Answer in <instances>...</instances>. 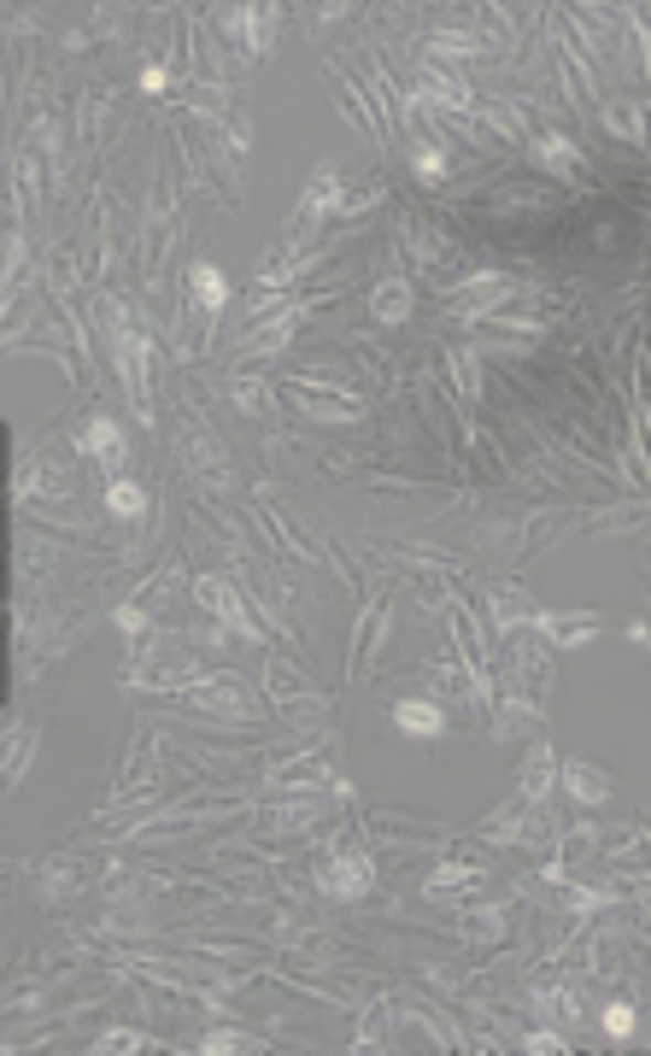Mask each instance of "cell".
<instances>
[{"mask_svg":"<svg viewBox=\"0 0 651 1056\" xmlns=\"http://www.w3.org/2000/svg\"><path fill=\"white\" fill-rule=\"evenodd\" d=\"M147 1039H141V1033L136 1027H111V1033H100V1039H95V1050L100 1056H118V1050H141Z\"/></svg>","mask_w":651,"mask_h":1056,"instance_id":"31","label":"cell"},{"mask_svg":"<svg viewBox=\"0 0 651 1056\" xmlns=\"http://www.w3.org/2000/svg\"><path fill=\"white\" fill-rule=\"evenodd\" d=\"M534 628H541L557 652H575V646H587L593 634H599V617H593V610H575V617H552V610H541Z\"/></svg>","mask_w":651,"mask_h":1056,"instance_id":"10","label":"cell"},{"mask_svg":"<svg viewBox=\"0 0 651 1056\" xmlns=\"http://www.w3.org/2000/svg\"><path fill=\"white\" fill-rule=\"evenodd\" d=\"M329 212H341V171H334V164H323V171L306 182V200H300V217H294V224H318Z\"/></svg>","mask_w":651,"mask_h":1056,"instance_id":"11","label":"cell"},{"mask_svg":"<svg viewBox=\"0 0 651 1056\" xmlns=\"http://www.w3.org/2000/svg\"><path fill=\"white\" fill-rule=\"evenodd\" d=\"M300 318H306V306H288V311H276V323L253 329V341L241 346V359H258V352H282V346H288V335H294V329H300Z\"/></svg>","mask_w":651,"mask_h":1056,"instance_id":"14","label":"cell"},{"mask_svg":"<svg viewBox=\"0 0 651 1056\" xmlns=\"http://www.w3.org/2000/svg\"><path fill=\"white\" fill-rule=\"evenodd\" d=\"M599 1022H605V1033H610V1039H634V1027H640V1015H634V1004H605V1015H599Z\"/></svg>","mask_w":651,"mask_h":1056,"instance_id":"25","label":"cell"},{"mask_svg":"<svg viewBox=\"0 0 651 1056\" xmlns=\"http://www.w3.org/2000/svg\"><path fill=\"white\" fill-rule=\"evenodd\" d=\"M523 1050L529 1056H552V1050H575L564 1033H552V1027H534V1033H523Z\"/></svg>","mask_w":651,"mask_h":1056,"instance_id":"32","label":"cell"},{"mask_svg":"<svg viewBox=\"0 0 651 1056\" xmlns=\"http://www.w3.org/2000/svg\"><path fill=\"white\" fill-rule=\"evenodd\" d=\"M476 113L488 118V124L499 129V136H523V113H516L511 100H488V106H476Z\"/></svg>","mask_w":651,"mask_h":1056,"instance_id":"24","label":"cell"},{"mask_svg":"<svg viewBox=\"0 0 651 1056\" xmlns=\"http://www.w3.org/2000/svg\"><path fill=\"white\" fill-rule=\"evenodd\" d=\"M118 628H124V634H147V628H153V617H147V605H124V610H118Z\"/></svg>","mask_w":651,"mask_h":1056,"instance_id":"34","label":"cell"},{"mask_svg":"<svg viewBox=\"0 0 651 1056\" xmlns=\"http://www.w3.org/2000/svg\"><path fill=\"white\" fill-rule=\"evenodd\" d=\"M412 164H417V177H423V182H440V177H446V147H440V141H417Z\"/></svg>","mask_w":651,"mask_h":1056,"instance_id":"26","label":"cell"},{"mask_svg":"<svg viewBox=\"0 0 651 1056\" xmlns=\"http://www.w3.org/2000/svg\"><path fill=\"white\" fill-rule=\"evenodd\" d=\"M194 605L212 610V617H217L223 628H235L241 640H265V628L253 622V610H247V599H241V587H235L230 576H200V582H194Z\"/></svg>","mask_w":651,"mask_h":1056,"instance_id":"2","label":"cell"},{"mask_svg":"<svg viewBox=\"0 0 651 1056\" xmlns=\"http://www.w3.org/2000/svg\"><path fill=\"white\" fill-rule=\"evenodd\" d=\"M235 405H241V412H265V382H258V376H241V382H235Z\"/></svg>","mask_w":651,"mask_h":1056,"instance_id":"33","label":"cell"},{"mask_svg":"<svg viewBox=\"0 0 651 1056\" xmlns=\"http://www.w3.org/2000/svg\"><path fill=\"white\" fill-rule=\"evenodd\" d=\"M534 159H541L546 171H557V177L581 171V147H575L569 136H534Z\"/></svg>","mask_w":651,"mask_h":1056,"instance_id":"17","label":"cell"},{"mask_svg":"<svg viewBox=\"0 0 651 1056\" xmlns=\"http://www.w3.org/2000/svg\"><path fill=\"white\" fill-rule=\"evenodd\" d=\"M77 447L100 458V465H106V481H118V476H124V452H129V447H124V429H118L111 417H88L83 429H77Z\"/></svg>","mask_w":651,"mask_h":1056,"instance_id":"5","label":"cell"},{"mask_svg":"<svg viewBox=\"0 0 651 1056\" xmlns=\"http://www.w3.org/2000/svg\"><path fill=\"white\" fill-rule=\"evenodd\" d=\"M534 1015H541V1022L552 1027V1022H575V998L564 992V986H546V992H534Z\"/></svg>","mask_w":651,"mask_h":1056,"instance_id":"23","label":"cell"},{"mask_svg":"<svg viewBox=\"0 0 651 1056\" xmlns=\"http://www.w3.org/2000/svg\"><path fill=\"white\" fill-rule=\"evenodd\" d=\"M270 781L282 787V792H323V787H329V764H318V757H300L294 769H270Z\"/></svg>","mask_w":651,"mask_h":1056,"instance_id":"19","label":"cell"},{"mask_svg":"<svg viewBox=\"0 0 651 1056\" xmlns=\"http://www.w3.org/2000/svg\"><path fill=\"white\" fill-rule=\"evenodd\" d=\"M552 781H557V757H552V746H534L529 764H523V799H529V804H546Z\"/></svg>","mask_w":651,"mask_h":1056,"instance_id":"15","label":"cell"},{"mask_svg":"<svg viewBox=\"0 0 651 1056\" xmlns=\"http://www.w3.org/2000/svg\"><path fill=\"white\" fill-rule=\"evenodd\" d=\"M318 817H323V804H318V799H282V804H276L270 817H265V828H270V833H306Z\"/></svg>","mask_w":651,"mask_h":1056,"instance_id":"18","label":"cell"},{"mask_svg":"<svg viewBox=\"0 0 651 1056\" xmlns=\"http://www.w3.org/2000/svg\"><path fill=\"white\" fill-rule=\"evenodd\" d=\"M106 511H111V516H141V511H147V493H141L129 476H118V481H106Z\"/></svg>","mask_w":651,"mask_h":1056,"instance_id":"21","label":"cell"},{"mask_svg":"<svg viewBox=\"0 0 651 1056\" xmlns=\"http://www.w3.org/2000/svg\"><path fill=\"white\" fill-rule=\"evenodd\" d=\"M164 83H171V71H164V65H147V71H141V88H147V95H159Z\"/></svg>","mask_w":651,"mask_h":1056,"instance_id":"35","label":"cell"},{"mask_svg":"<svg viewBox=\"0 0 651 1056\" xmlns=\"http://www.w3.org/2000/svg\"><path fill=\"white\" fill-rule=\"evenodd\" d=\"M458 934H463V939H499V934H505V921H499L493 910H470V916L458 921Z\"/></svg>","mask_w":651,"mask_h":1056,"instance_id":"28","label":"cell"},{"mask_svg":"<svg viewBox=\"0 0 651 1056\" xmlns=\"http://www.w3.org/2000/svg\"><path fill=\"white\" fill-rule=\"evenodd\" d=\"M189 704H200V711H212V716H230V722H253V698L230 675H206L200 687H189Z\"/></svg>","mask_w":651,"mask_h":1056,"instance_id":"3","label":"cell"},{"mask_svg":"<svg viewBox=\"0 0 651 1056\" xmlns=\"http://www.w3.org/2000/svg\"><path fill=\"white\" fill-rule=\"evenodd\" d=\"M488 610H493V628H499V634H511V628H534V622H541V605H534L523 587H493Z\"/></svg>","mask_w":651,"mask_h":1056,"instance_id":"9","label":"cell"},{"mask_svg":"<svg viewBox=\"0 0 651 1056\" xmlns=\"http://www.w3.org/2000/svg\"><path fill=\"white\" fill-rule=\"evenodd\" d=\"M564 787L575 804H605L610 799V775H599L593 764H564Z\"/></svg>","mask_w":651,"mask_h":1056,"instance_id":"16","label":"cell"},{"mask_svg":"<svg viewBox=\"0 0 651 1056\" xmlns=\"http://www.w3.org/2000/svg\"><path fill=\"white\" fill-rule=\"evenodd\" d=\"M481 886V868H463V863H440L429 881H423V893L429 898H446V893H476Z\"/></svg>","mask_w":651,"mask_h":1056,"instance_id":"20","label":"cell"},{"mask_svg":"<svg viewBox=\"0 0 651 1056\" xmlns=\"http://www.w3.org/2000/svg\"><path fill=\"white\" fill-rule=\"evenodd\" d=\"M265 693H270L276 704H323V693L311 687V681L294 670V663H282V658H276L270 670H265Z\"/></svg>","mask_w":651,"mask_h":1056,"instance_id":"13","label":"cell"},{"mask_svg":"<svg viewBox=\"0 0 651 1056\" xmlns=\"http://www.w3.org/2000/svg\"><path fill=\"white\" fill-rule=\"evenodd\" d=\"M405 241H412V247H405V253H412V258H423V265H435V258L446 253V247H440V235H435V230H417V224H405Z\"/></svg>","mask_w":651,"mask_h":1056,"instance_id":"30","label":"cell"},{"mask_svg":"<svg viewBox=\"0 0 651 1056\" xmlns=\"http://www.w3.org/2000/svg\"><path fill=\"white\" fill-rule=\"evenodd\" d=\"M370 881H376V863H370V851L359 845H346V851H329V857L318 863V893L323 898H364L370 893Z\"/></svg>","mask_w":651,"mask_h":1056,"instance_id":"1","label":"cell"},{"mask_svg":"<svg viewBox=\"0 0 651 1056\" xmlns=\"http://www.w3.org/2000/svg\"><path fill=\"white\" fill-rule=\"evenodd\" d=\"M516 300V288H511V276H476V282H463L458 294H452V318H488V311H499V306H511Z\"/></svg>","mask_w":651,"mask_h":1056,"instance_id":"4","label":"cell"},{"mask_svg":"<svg viewBox=\"0 0 651 1056\" xmlns=\"http://www.w3.org/2000/svg\"><path fill=\"white\" fill-rule=\"evenodd\" d=\"M200 1050L206 1056H241V1050H258L253 1033H241V1027H212L206 1039H200Z\"/></svg>","mask_w":651,"mask_h":1056,"instance_id":"22","label":"cell"},{"mask_svg":"<svg viewBox=\"0 0 651 1056\" xmlns=\"http://www.w3.org/2000/svg\"><path fill=\"white\" fill-rule=\"evenodd\" d=\"M417 311V288L405 282V276H382L376 288H370V318L376 323H405Z\"/></svg>","mask_w":651,"mask_h":1056,"instance_id":"7","label":"cell"},{"mask_svg":"<svg viewBox=\"0 0 651 1056\" xmlns=\"http://www.w3.org/2000/svg\"><path fill=\"white\" fill-rule=\"evenodd\" d=\"M189 294H194L200 311H212V318H217V311L230 306V276H223L212 258H194V265H189Z\"/></svg>","mask_w":651,"mask_h":1056,"instance_id":"12","label":"cell"},{"mask_svg":"<svg viewBox=\"0 0 651 1056\" xmlns=\"http://www.w3.org/2000/svg\"><path fill=\"white\" fill-rule=\"evenodd\" d=\"M394 728L412 734V739H440L446 734V711L435 698H399L394 704Z\"/></svg>","mask_w":651,"mask_h":1056,"instance_id":"8","label":"cell"},{"mask_svg":"<svg viewBox=\"0 0 651 1056\" xmlns=\"http://www.w3.org/2000/svg\"><path fill=\"white\" fill-rule=\"evenodd\" d=\"M387 1022H394V1010L364 1015V1027H359V1050H387Z\"/></svg>","mask_w":651,"mask_h":1056,"instance_id":"29","label":"cell"},{"mask_svg":"<svg viewBox=\"0 0 651 1056\" xmlns=\"http://www.w3.org/2000/svg\"><path fill=\"white\" fill-rule=\"evenodd\" d=\"M605 129H617V136H634V141H645V124H640V106H628V100H617L605 113Z\"/></svg>","mask_w":651,"mask_h":1056,"instance_id":"27","label":"cell"},{"mask_svg":"<svg viewBox=\"0 0 651 1056\" xmlns=\"http://www.w3.org/2000/svg\"><path fill=\"white\" fill-rule=\"evenodd\" d=\"M282 387H288V399L300 405V412L323 417V423H352V417L364 412V405H359V394H318V387H311V382H300V376H294V382H282Z\"/></svg>","mask_w":651,"mask_h":1056,"instance_id":"6","label":"cell"}]
</instances>
